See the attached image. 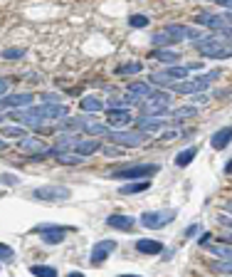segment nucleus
I'll list each match as a JSON object with an SVG mask.
<instances>
[{
  "label": "nucleus",
  "instance_id": "obj_21",
  "mask_svg": "<svg viewBox=\"0 0 232 277\" xmlns=\"http://www.w3.org/2000/svg\"><path fill=\"white\" fill-rule=\"evenodd\" d=\"M148 188H151V178H143V181H131V183L121 186L119 193H121V195H136V193H143V191H148Z\"/></svg>",
  "mask_w": 232,
  "mask_h": 277
},
{
  "label": "nucleus",
  "instance_id": "obj_37",
  "mask_svg": "<svg viewBox=\"0 0 232 277\" xmlns=\"http://www.w3.org/2000/svg\"><path fill=\"white\" fill-rule=\"evenodd\" d=\"M210 267L215 272H232V260H215Z\"/></svg>",
  "mask_w": 232,
  "mask_h": 277
},
{
  "label": "nucleus",
  "instance_id": "obj_49",
  "mask_svg": "<svg viewBox=\"0 0 232 277\" xmlns=\"http://www.w3.org/2000/svg\"><path fill=\"white\" fill-rule=\"evenodd\" d=\"M3 149H8V144H5V141H0V151H3Z\"/></svg>",
  "mask_w": 232,
  "mask_h": 277
},
{
  "label": "nucleus",
  "instance_id": "obj_38",
  "mask_svg": "<svg viewBox=\"0 0 232 277\" xmlns=\"http://www.w3.org/2000/svg\"><path fill=\"white\" fill-rule=\"evenodd\" d=\"M129 25H131V27H146V25H148V18H146V15H131V18H129Z\"/></svg>",
  "mask_w": 232,
  "mask_h": 277
},
{
  "label": "nucleus",
  "instance_id": "obj_24",
  "mask_svg": "<svg viewBox=\"0 0 232 277\" xmlns=\"http://www.w3.org/2000/svg\"><path fill=\"white\" fill-rule=\"evenodd\" d=\"M208 250H210L215 257L232 260V243H213V245H208Z\"/></svg>",
  "mask_w": 232,
  "mask_h": 277
},
{
  "label": "nucleus",
  "instance_id": "obj_14",
  "mask_svg": "<svg viewBox=\"0 0 232 277\" xmlns=\"http://www.w3.org/2000/svg\"><path fill=\"white\" fill-rule=\"evenodd\" d=\"M166 127V119H156V116H138L136 119V131H141V134H156V131H161Z\"/></svg>",
  "mask_w": 232,
  "mask_h": 277
},
{
  "label": "nucleus",
  "instance_id": "obj_27",
  "mask_svg": "<svg viewBox=\"0 0 232 277\" xmlns=\"http://www.w3.org/2000/svg\"><path fill=\"white\" fill-rule=\"evenodd\" d=\"M195 153H198V149L195 146H190V149H185V151H180L178 156H175V166H180V169H185L193 158H195Z\"/></svg>",
  "mask_w": 232,
  "mask_h": 277
},
{
  "label": "nucleus",
  "instance_id": "obj_13",
  "mask_svg": "<svg viewBox=\"0 0 232 277\" xmlns=\"http://www.w3.org/2000/svg\"><path fill=\"white\" fill-rule=\"evenodd\" d=\"M32 104V94H27V92H20V94H5L3 99H0V109H10V111H15V109H25V107H30Z\"/></svg>",
  "mask_w": 232,
  "mask_h": 277
},
{
  "label": "nucleus",
  "instance_id": "obj_47",
  "mask_svg": "<svg viewBox=\"0 0 232 277\" xmlns=\"http://www.w3.org/2000/svg\"><path fill=\"white\" fill-rule=\"evenodd\" d=\"M225 171H227V173H230V171H232V158H230V161H227V164H225Z\"/></svg>",
  "mask_w": 232,
  "mask_h": 277
},
{
  "label": "nucleus",
  "instance_id": "obj_4",
  "mask_svg": "<svg viewBox=\"0 0 232 277\" xmlns=\"http://www.w3.org/2000/svg\"><path fill=\"white\" fill-rule=\"evenodd\" d=\"M217 77H220V69H213V72L200 74L198 79H183V82L171 85V92H178V94H200V92H205L213 85V79H217Z\"/></svg>",
  "mask_w": 232,
  "mask_h": 277
},
{
  "label": "nucleus",
  "instance_id": "obj_52",
  "mask_svg": "<svg viewBox=\"0 0 232 277\" xmlns=\"http://www.w3.org/2000/svg\"><path fill=\"white\" fill-rule=\"evenodd\" d=\"M0 122H3V116H0Z\"/></svg>",
  "mask_w": 232,
  "mask_h": 277
},
{
  "label": "nucleus",
  "instance_id": "obj_9",
  "mask_svg": "<svg viewBox=\"0 0 232 277\" xmlns=\"http://www.w3.org/2000/svg\"><path fill=\"white\" fill-rule=\"evenodd\" d=\"M72 195V191L67 186H40L32 191V198L37 201H67Z\"/></svg>",
  "mask_w": 232,
  "mask_h": 277
},
{
  "label": "nucleus",
  "instance_id": "obj_8",
  "mask_svg": "<svg viewBox=\"0 0 232 277\" xmlns=\"http://www.w3.org/2000/svg\"><path fill=\"white\" fill-rule=\"evenodd\" d=\"M141 111H143V116H158V114H168L171 111V94H166V92H158L156 97H151V99H146V102H141Z\"/></svg>",
  "mask_w": 232,
  "mask_h": 277
},
{
  "label": "nucleus",
  "instance_id": "obj_1",
  "mask_svg": "<svg viewBox=\"0 0 232 277\" xmlns=\"http://www.w3.org/2000/svg\"><path fill=\"white\" fill-rule=\"evenodd\" d=\"M69 109L64 104H42V107H25L10 111V119L25 124V127H42L45 122H59L62 116H67Z\"/></svg>",
  "mask_w": 232,
  "mask_h": 277
},
{
  "label": "nucleus",
  "instance_id": "obj_29",
  "mask_svg": "<svg viewBox=\"0 0 232 277\" xmlns=\"http://www.w3.org/2000/svg\"><path fill=\"white\" fill-rule=\"evenodd\" d=\"M82 109H84V111L97 114V111H101V109H104V102H101V99H97V97H84V99H82Z\"/></svg>",
  "mask_w": 232,
  "mask_h": 277
},
{
  "label": "nucleus",
  "instance_id": "obj_22",
  "mask_svg": "<svg viewBox=\"0 0 232 277\" xmlns=\"http://www.w3.org/2000/svg\"><path fill=\"white\" fill-rule=\"evenodd\" d=\"M136 250L141 255H158V253H163V245L158 240H146V237H141V240L136 243Z\"/></svg>",
  "mask_w": 232,
  "mask_h": 277
},
{
  "label": "nucleus",
  "instance_id": "obj_51",
  "mask_svg": "<svg viewBox=\"0 0 232 277\" xmlns=\"http://www.w3.org/2000/svg\"><path fill=\"white\" fill-rule=\"evenodd\" d=\"M227 211H232V201H230V203H227Z\"/></svg>",
  "mask_w": 232,
  "mask_h": 277
},
{
  "label": "nucleus",
  "instance_id": "obj_33",
  "mask_svg": "<svg viewBox=\"0 0 232 277\" xmlns=\"http://www.w3.org/2000/svg\"><path fill=\"white\" fill-rule=\"evenodd\" d=\"M141 69H143L141 62H129V64H121L119 67V74H138Z\"/></svg>",
  "mask_w": 232,
  "mask_h": 277
},
{
  "label": "nucleus",
  "instance_id": "obj_15",
  "mask_svg": "<svg viewBox=\"0 0 232 277\" xmlns=\"http://www.w3.org/2000/svg\"><path fill=\"white\" fill-rule=\"evenodd\" d=\"M106 124L111 129H124L131 124V111L129 109H109L106 114Z\"/></svg>",
  "mask_w": 232,
  "mask_h": 277
},
{
  "label": "nucleus",
  "instance_id": "obj_26",
  "mask_svg": "<svg viewBox=\"0 0 232 277\" xmlns=\"http://www.w3.org/2000/svg\"><path fill=\"white\" fill-rule=\"evenodd\" d=\"M111 127L106 124H99V122H92V119H84V131L92 134V136H101V134H109Z\"/></svg>",
  "mask_w": 232,
  "mask_h": 277
},
{
  "label": "nucleus",
  "instance_id": "obj_12",
  "mask_svg": "<svg viewBox=\"0 0 232 277\" xmlns=\"http://www.w3.org/2000/svg\"><path fill=\"white\" fill-rule=\"evenodd\" d=\"M198 22H200V25H205V27H210V30H217L220 35L232 37V25H230L225 18H220V15H213V13H200V15H198Z\"/></svg>",
  "mask_w": 232,
  "mask_h": 277
},
{
  "label": "nucleus",
  "instance_id": "obj_43",
  "mask_svg": "<svg viewBox=\"0 0 232 277\" xmlns=\"http://www.w3.org/2000/svg\"><path fill=\"white\" fill-rule=\"evenodd\" d=\"M198 230H200L198 225H188V228H185V237H193V235H195Z\"/></svg>",
  "mask_w": 232,
  "mask_h": 277
},
{
  "label": "nucleus",
  "instance_id": "obj_2",
  "mask_svg": "<svg viewBox=\"0 0 232 277\" xmlns=\"http://www.w3.org/2000/svg\"><path fill=\"white\" fill-rule=\"evenodd\" d=\"M203 35H200V30H195V27H188V25H166V27H161V30H156L151 35V45L153 47H171V45H175V43H183V40H193V43H198Z\"/></svg>",
  "mask_w": 232,
  "mask_h": 277
},
{
  "label": "nucleus",
  "instance_id": "obj_18",
  "mask_svg": "<svg viewBox=\"0 0 232 277\" xmlns=\"http://www.w3.org/2000/svg\"><path fill=\"white\" fill-rule=\"evenodd\" d=\"M20 149H22V151H30L35 161H40V158H45V151H47V149L42 146V141H40V139H30V136L20 139Z\"/></svg>",
  "mask_w": 232,
  "mask_h": 277
},
{
  "label": "nucleus",
  "instance_id": "obj_36",
  "mask_svg": "<svg viewBox=\"0 0 232 277\" xmlns=\"http://www.w3.org/2000/svg\"><path fill=\"white\" fill-rule=\"evenodd\" d=\"M20 57H25V50L22 47H8V50H3V60H20Z\"/></svg>",
  "mask_w": 232,
  "mask_h": 277
},
{
  "label": "nucleus",
  "instance_id": "obj_20",
  "mask_svg": "<svg viewBox=\"0 0 232 277\" xmlns=\"http://www.w3.org/2000/svg\"><path fill=\"white\" fill-rule=\"evenodd\" d=\"M230 141H232V127H222V129H217L210 136V146L217 149V151H222L225 146H230Z\"/></svg>",
  "mask_w": 232,
  "mask_h": 277
},
{
  "label": "nucleus",
  "instance_id": "obj_25",
  "mask_svg": "<svg viewBox=\"0 0 232 277\" xmlns=\"http://www.w3.org/2000/svg\"><path fill=\"white\" fill-rule=\"evenodd\" d=\"M151 57L158 60V62H163V64H173V62L178 60V52H173V50H168V47H158Z\"/></svg>",
  "mask_w": 232,
  "mask_h": 277
},
{
  "label": "nucleus",
  "instance_id": "obj_28",
  "mask_svg": "<svg viewBox=\"0 0 232 277\" xmlns=\"http://www.w3.org/2000/svg\"><path fill=\"white\" fill-rule=\"evenodd\" d=\"M30 275L32 277H57V270L50 265H30Z\"/></svg>",
  "mask_w": 232,
  "mask_h": 277
},
{
  "label": "nucleus",
  "instance_id": "obj_34",
  "mask_svg": "<svg viewBox=\"0 0 232 277\" xmlns=\"http://www.w3.org/2000/svg\"><path fill=\"white\" fill-rule=\"evenodd\" d=\"M3 136H10V139H25V129L22 127H5L3 129Z\"/></svg>",
  "mask_w": 232,
  "mask_h": 277
},
{
  "label": "nucleus",
  "instance_id": "obj_30",
  "mask_svg": "<svg viewBox=\"0 0 232 277\" xmlns=\"http://www.w3.org/2000/svg\"><path fill=\"white\" fill-rule=\"evenodd\" d=\"M168 114H171V119H190V116H195V107H180Z\"/></svg>",
  "mask_w": 232,
  "mask_h": 277
},
{
  "label": "nucleus",
  "instance_id": "obj_39",
  "mask_svg": "<svg viewBox=\"0 0 232 277\" xmlns=\"http://www.w3.org/2000/svg\"><path fill=\"white\" fill-rule=\"evenodd\" d=\"M0 183H3V186H18L20 178L15 173H0Z\"/></svg>",
  "mask_w": 232,
  "mask_h": 277
},
{
  "label": "nucleus",
  "instance_id": "obj_16",
  "mask_svg": "<svg viewBox=\"0 0 232 277\" xmlns=\"http://www.w3.org/2000/svg\"><path fill=\"white\" fill-rule=\"evenodd\" d=\"M129 94L134 97V99H151V97H156L158 94V89H156V85H151V82H131L129 85Z\"/></svg>",
  "mask_w": 232,
  "mask_h": 277
},
{
  "label": "nucleus",
  "instance_id": "obj_10",
  "mask_svg": "<svg viewBox=\"0 0 232 277\" xmlns=\"http://www.w3.org/2000/svg\"><path fill=\"white\" fill-rule=\"evenodd\" d=\"M109 139L114 141V144H119V146H141L143 144V139H146V134H141V131H126V129H109Z\"/></svg>",
  "mask_w": 232,
  "mask_h": 277
},
{
  "label": "nucleus",
  "instance_id": "obj_44",
  "mask_svg": "<svg viewBox=\"0 0 232 277\" xmlns=\"http://www.w3.org/2000/svg\"><path fill=\"white\" fill-rule=\"evenodd\" d=\"M217 3H220L222 8H227V10L232 13V0H217Z\"/></svg>",
  "mask_w": 232,
  "mask_h": 277
},
{
  "label": "nucleus",
  "instance_id": "obj_41",
  "mask_svg": "<svg viewBox=\"0 0 232 277\" xmlns=\"http://www.w3.org/2000/svg\"><path fill=\"white\" fill-rule=\"evenodd\" d=\"M210 237H213L210 233H203V235L198 237V245H203V248H208V245H210Z\"/></svg>",
  "mask_w": 232,
  "mask_h": 277
},
{
  "label": "nucleus",
  "instance_id": "obj_6",
  "mask_svg": "<svg viewBox=\"0 0 232 277\" xmlns=\"http://www.w3.org/2000/svg\"><path fill=\"white\" fill-rule=\"evenodd\" d=\"M153 173H158V164H138V166H129V169H121V171H114L111 178L136 181V178H151Z\"/></svg>",
  "mask_w": 232,
  "mask_h": 277
},
{
  "label": "nucleus",
  "instance_id": "obj_5",
  "mask_svg": "<svg viewBox=\"0 0 232 277\" xmlns=\"http://www.w3.org/2000/svg\"><path fill=\"white\" fill-rule=\"evenodd\" d=\"M193 69H200V62L195 64H190V67H166L163 72H153L151 74V85H156V87H163V85H175L178 79H185Z\"/></svg>",
  "mask_w": 232,
  "mask_h": 277
},
{
  "label": "nucleus",
  "instance_id": "obj_11",
  "mask_svg": "<svg viewBox=\"0 0 232 277\" xmlns=\"http://www.w3.org/2000/svg\"><path fill=\"white\" fill-rule=\"evenodd\" d=\"M69 228H62V225H37L35 228V233L42 237V243H47V245H59L62 240H64V233H67Z\"/></svg>",
  "mask_w": 232,
  "mask_h": 277
},
{
  "label": "nucleus",
  "instance_id": "obj_46",
  "mask_svg": "<svg viewBox=\"0 0 232 277\" xmlns=\"http://www.w3.org/2000/svg\"><path fill=\"white\" fill-rule=\"evenodd\" d=\"M222 240H225V243H232V230H230V233H227V235L222 237Z\"/></svg>",
  "mask_w": 232,
  "mask_h": 277
},
{
  "label": "nucleus",
  "instance_id": "obj_42",
  "mask_svg": "<svg viewBox=\"0 0 232 277\" xmlns=\"http://www.w3.org/2000/svg\"><path fill=\"white\" fill-rule=\"evenodd\" d=\"M178 136H180V131H175V129H173V131H166L161 139H163V141H175Z\"/></svg>",
  "mask_w": 232,
  "mask_h": 277
},
{
  "label": "nucleus",
  "instance_id": "obj_31",
  "mask_svg": "<svg viewBox=\"0 0 232 277\" xmlns=\"http://www.w3.org/2000/svg\"><path fill=\"white\" fill-rule=\"evenodd\" d=\"M136 102L138 99H119V97H114V99H109V109H129Z\"/></svg>",
  "mask_w": 232,
  "mask_h": 277
},
{
  "label": "nucleus",
  "instance_id": "obj_23",
  "mask_svg": "<svg viewBox=\"0 0 232 277\" xmlns=\"http://www.w3.org/2000/svg\"><path fill=\"white\" fill-rule=\"evenodd\" d=\"M99 149H101L99 139H82L79 144H77L74 153H79V156H92V153H97Z\"/></svg>",
  "mask_w": 232,
  "mask_h": 277
},
{
  "label": "nucleus",
  "instance_id": "obj_45",
  "mask_svg": "<svg viewBox=\"0 0 232 277\" xmlns=\"http://www.w3.org/2000/svg\"><path fill=\"white\" fill-rule=\"evenodd\" d=\"M104 153H106V156H114V153H119V151L111 149V146H106V149H104Z\"/></svg>",
  "mask_w": 232,
  "mask_h": 277
},
{
  "label": "nucleus",
  "instance_id": "obj_3",
  "mask_svg": "<svg viewBox=\"0 0 232 277\" xmlns=\"http://www.w3.org/2000/svg\"><path fill=\"white\" fill-rule=\"evenodd\" d=\"M195 45V50L203 57L210 60H227L232 57V37H222V35H203Z\"/></svg>",
  "mask_w": 232,
  "mask_h": 277
},
{
  "label": "nucleus",
  "instance_id": "obj_17",
  "mask_svg": "<svg viewBox=\"0 0 232 277\" xmlns=\"http://www.w3.org/2000/svg\"><path fill=\"white\" fill-rule=\"evenodd\" d=\"M116 250V240H101V243H97L94 248H92V265H99V262H104L111 253Z\"/></svg>",
  "mask_w": 232,
  "mask_h": 277
},
{
  "label": "nucleus",
  "instance_id": "obj_32",
  "mask_svg": "<svg viewBox=\"0 0 232 277\" xmlns=\"http://www.w3.org/2000/svg\"><path fill=\"white\" fill-rule=\"evenodd\" d=\"M59 158V164H64V166H69V164H82V158L84 156H79V153H74V151H69V153H62V156H57Z\"/></svg>",
  "mask_w": 232,
  "mask_h": 277
},
{
  "label": "nucleus",
  "instance_id": "obj_40",
  "mask_svg": "<svg viewBox=\"0 0 232 277\" xmlns=\"http://www.w3.org/2000/svg\"><path fill=\"white\" fill-rule=\"evenodd\" d=\"M42 104H59V94H45Z\"/></svg>",
  "mask_w": 232,
  "mask_h": 277
},
{
  "label": "nucleus",
  "instance_id": "obj_35",
  "mask_svg": "<svg viewBox=\"0 0 232 277\" xmlns=\"http://www.w3.org/2000/svg\"><path fill=\"white\" fill-rule=\"evenodd\" d=\"M0 260H3V262H13L15 260V250L10 245H5V243H0Z\"/></svg>",
  "mask_w": 232,
  "mask_h": 277
},
{
  "label": "nucleus",
  "instance_id": "obj_19",
  "mask_svg": "<svg viewBox=\"0 0 232 277\" xmlns=\"http://www.w3.org/2000/svg\"><path fill=\"white\" fill-rule=\"evenodd\" d=\"M106 225L114 228V230H131V228L136 225V218H131V215H121V213H114V215L106 218Z\"/></svg>",
  "mask_w": 232,
  "mask_h": 277
},
{
  "label": "nucleus",
  "instance_id": "obj_48",
  "mask_svg": "<svg viewBox=\"0 0 232 277\" xmlns=\"http://www.w3.org/2000/svg\"><path fill=\"white\" fill-rule=\"evenodd\" d=\"M67 277H84V275H82V272H69Z\"/></svg>",
  "mask_w": 232,
  "mask_h": 277
},
{
  "label": "nucleus",
  "instance_id": "obj_7",
  "mask_svg": "<svg viewBox=\"0 0 232 277\" xmlns=\"http://www.w3.org/2000/svg\"><path fill=\"white\" fill-rule=\"evenodd\" d=\"M173 220H175V211H148V213L141 215L138 223L143 228H148V230H161V228H166Z\"/></svg>",
  "mask_w": 232,
  "mask_h": 277
},
{
  "label": "nucleus",
  "instance_id": "obj_50",
  "mask_svg": "<svg viewBox=\"0 0 232 277\" xmlns=\"http://www.w3.org/2000/svg\"><path fill=\"white\" fill-rule=\"evenodd\" d=\"M119 277H141V275H119Z\"/></svg>",
  "mask_w": 232,
  "mask_h": 277
}]
</instances>
